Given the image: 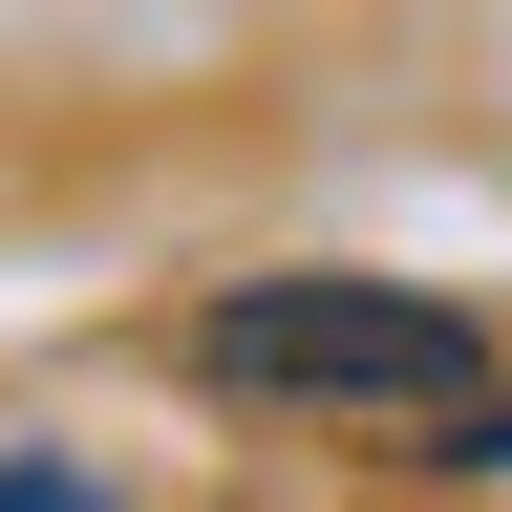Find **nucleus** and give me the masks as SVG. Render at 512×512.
<instances>
[{"label":"nucleus","instance_id":"obj_3","mask_svg":"<svg viewBox=\"0 0 512 512\" xmlns=\"http://www.w3.org/2000/svg\"><path fill=\"white\" fill-rule=\"evenodd\" d=\"M0 512H107L86 470H43V448H0Z\"/></svg>","mask_w":512,"mask_h":512},{"label":"nucleus","instance_id":"obj_2","mask_svg":"<svg viewBox=\"0 0 512 512\" xmlns=\"http://www.w3.org/2000/svg\"><path fill=\"white\" fill-rule=\"evenodd\" d=\"M427 448H448V470H512V384H470V406H448Z\"/></svg>","mask_w":512,"mask_h":512},{"label":"nucleus","instance_id":"obj_1","mask_svg":"<svg viewBox=\"0 0 512 512\" xmlns=\"http://www.w3.org/2000/svg\"><path fill=\"white\" fill-rule=\"evenodd\" d=\"M192 384L299 406V427H448L491 384V342L406 278H235V299H192Z\"/></svg>","mask_w":512,"mask_h":512}]
</instances>
